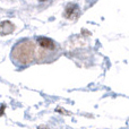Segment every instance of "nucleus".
Segmentation results:
<instances>
[{"label": "nucleus", "instance_id": "obj_1", "mask_svg": "<svg viewBox=\"0 0 129 129\" xmlns=\"http://www.w3.org/2000/svg\"><path fill=\"white\" fill-rule=\"evenodd\" d=\"M39 42H40V44L42 45V47H44V48H49V49H51V48L54 47L53 43H52L49 39H40Z\"/></svg>", "mask_w": 129, "mask_h": 129}]
</instances>
